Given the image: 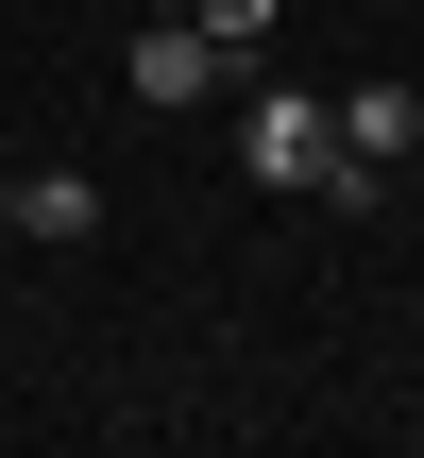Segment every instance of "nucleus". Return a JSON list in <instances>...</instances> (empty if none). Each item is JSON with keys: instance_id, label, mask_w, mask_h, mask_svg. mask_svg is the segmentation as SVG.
Here are the masks:
<instances>
[{"instance_id": "obj_4", "label": "nucleus", "mask_w": 424, "mask_h": 458, "mask_svg": "<svg viewBox=\"0 0 424 458\" xmlns=\"http://www.w3.org/2000/svg\"><path fill=\"white\" fill-rule=\"evenodd\" d=\"M17 238L85 255V238H102V187H85V170H17Z\"/></svg>"}, {"instance_id": "obj_2", "label": "nucleus", "mask_w": 424, "mask_h": 458, "mask_svg": "<svg viewBox=\"0 0 424 458\" xmlns=\"http://www.w3.org/2000/svg\"><path fill=\"white\" fill-rule=\"evenodd\" d=\"M119 85H136L153 119H187V102H221V85H238V51H221L204 17H136V51H119Z\"/></svg>"}, {"instance_id": "obj_1", "label": "nucleus", "mask_w": 424, "mask_h": 458, "mask_svg": "<svg viewBox=\"0 0 424 458\" xmlns=\"http://www.w3.org/2000/svg\"><path fill=\"white\" fill-rule=\"evenodd\" d=\"M238 170H255V187H306V204H374V187H391V170H357V153H340V119H323L306 85H255Z\"/></svg>"}, {"instance_id": "obj_6", "label": "nucleus", "mask_w": 424, "mask_h": 458, "mask_svg": "<svg viewBox=\"0 0 424 458\" xmlns=\"http://www.w3.org/2000/svg\"><path fill=\"white\" fill-rule=\"evenodd\" d=\"M0 238H17V170H0Z\"/></svg>"}, {"instance_id": "obj_3", "label": "nucleus", "mask_w": 424, "mask_h": 458, "mask_svg": "<svg viewBox=\"0 0 424 458\" xmlns=\"http://www.w3.org/2000/svg\"><path fill=\"white\" fill-rule=\"evenodd\" d=\"M323 119H340V153H357V170H408V153H424V102H408V85H340Z\"/></svg>"}, {"instance_id": "obj_5", "label": "nucleus", "mask_w": 424, "mask_h": 458, "mask_svg": "<svg viewBox=\"0 0 424 458\" xmlns=\"http://www.w3.org/2000/svg\"><path fill=\"white\" fill-rule=\"evenodd\" d=\"M187 17H204L221 51H272V17H289V0H187Z\"/></svg>"}]
</instances>
